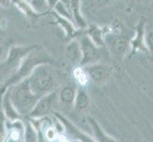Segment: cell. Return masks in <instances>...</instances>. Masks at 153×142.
Returning a JSON list of instances; mask_svg holds the SVG:
<instances>
[{
    "mask_svg": "<svg viewBox=\"0 0 153 142\" xmlns=\"http://www.w3.org/2000/svg\"><path fill=\"white\" fill-rule=\"evenodd\" d=\"M51 65L52 66H59L56 59L52 57L49 51H47L43 46H39L35 49L31 50L30 53L26 56L22 62L20 63L18 67L15 69L6 81L3 82L1 86L5 88H9L14 85H16L19 82L23 81L24 79L28 78L30 74L34 68L39 65Z\"/></svg>",
    "mask_w": 153,
    "mask_h": 142,
    "instance_id": "obj_1",
    "label": "cell"
},
{
    "mask_svg": "<svg viewBox=\"0 0 153 142\" xmlns=\"http://www.w3.org/2000/svg\"><path fill=\"white\" fill-rule=\"evenodd\" d=\"M9 91L10 101L13 103L15 109L23 118H26L35 106L40 96H37L31 91L27 78L9 87Z\"/></svg>",
    "mask_w": 153,
    "mask_h": 142,
    "instance_id": "obj_2",
    "label": "cell"
},
{
    "mask_svg": "<svg viewBox=\"0 0 153 142\" xmlns=\"http://www.w3.org/2000/svg\"><path fill=\"white\" fill-rule=\"evenodd\" d=\"M53 68L54 66L51 65H39L27 78L31 91L37 96L42 97L55 90V75Z\"/></svg>",
    "mask_w": 153,
    "mask_h": 142,
    "instance_id": "obj_3",
    "label": "cell"
},
{
    "mask_svg": "<svg viewBox=\"0 0 153 142\" xmlns=\"http://www.w3.org/2000/svg\"><path fill=\"white\" fill-rule=\"evenodd\" d=\"M40 45L33 44V45H14L12 46L8 50L6 59L3 62L2 66L4 69H10L13 72L16 69L22 60L27 56L31 50L35 49Z\"/></svg>",
    "mask_w": 153,
    "mask_h": 142,
    "instance_id": "obj_4",
    "label": "cell"
},
{
    "mask_svg": "<svg viewBox=\"0 0 153 142\" xmlns=\"http://www.w3.org/2000/svg\"><path fill=\"white\" fill-rule=\"evenodd\" d=\"M58 101V90L55 89L39 98L35 106L26 118H42L47 117L52 110Z\"/></svg>",
    "mask_w": 153,
    "mask_h": 142,
    "instance_id": "obj_5",
    "label": "cell"
},
{
    "mask_svg": "<svg viewBox=\"0 0 153 142\" xmlns=\"http://www.w3.org/2000/svg\"><path fill=\"white\" fill-rule=\"evenodd\" d=\"M79 44L82 50V60L80 65H87L92 63H97L100 60V51L97 46L93 44V42L84 33V35L78 38Z\"/></svg>",
    "mask_w": 153,
    "mask_h": 142,
    "instance_id": "obj_6",
    "label": "cell"
},
{
    "mask_svg": "<svg viewBox=\"0 0 153 142\" xmlns=\"http://www.w3.org/2000/svg\"><path fill=\"white\" fill-rule=\"evenodd\" d=\"M54 117L61 123L62 127L64 128V132L70 135L71 138L77 140L78 142H96L95 139L84 132L81 129H79L75 124H73L70 119H68L65 116L61 115L58 112H53Z\"/></svg>",
    "mask_w": 153,
    "mask_h": 142,
    "instance_id": "obj_7",
    "label": "cell"
},
{
    "mask_svg": "<svg viewBox=\"0 0 153 142\" xmlns=\"http://www.w3.org/2000/svg\"><path fill=\"white\" fill-rule=\"evenodd\" d=\"M84 69L86 70L87 74L89 78V81L93 82L96 85L105 83L111 75L112 68L108 65L102 63H92L87 65H83Z\"/></svg>",
    "mask_w": 153,
    "mask_h": 142,
    "instance_id": "obj_8",
    "label": "cell"
},
{
    "mask_svg": "<svg viewBox=\"0 0 153 142\" xmlns=\"http://www.w3.org/2000/svg\"><path fill=\"white\" fill-rule=\"evenodd\" d=\"M145 22L141 20L137 25L134 37L130 40V52L131 55L136 54H149L145 44Z\"/></svg>",
    "mask_w": 153,
    "mask_h": 142,
    "instance_id": "obj_9",
    "label": "cell"
},
{
    "mask_svg": "<svg viewBox=\"0 0 153 142\" xmlns=\"http://www.w3.org/2000/svg\"><path fill=\"white\" fill-rule=\"evenodd\" d=\"M68 8L72 16V21L79 30H84L88 27V22L84 17L81 10V0H60Z\"/></svg>",
    "mask_w": 153,
    "mask_h": 142,
    "instance_id": "obj_10",
    "label": "cell"
},
{
    "mask_svg": "<svg viewBox=\"0 0 153 142\" xmlns=\"http://www.w3.org/2000/svg\"><path fill=\"white\" fill-rule=\"evenodd\" d=\"M0 104H1V111L3 113V116L8 121H16V120L24 119L22 116L15 109L13 103L10 101L9 88L2 95Z\"/></svg>",
    "mask_w": 153,
    "mask_h": 142,
    "instance_id": "obj_11",
    "label": "cell"
},
{
    "mask_svg": "<svg viewBox=\"0 0 153 142\" xmlns=\"http://www.w3.org/2000/svg\"><path fill=\"white\" fill-rule=\"evenodd\" d=\"M49 14L51 15V17L53 18L54 23L63 30V32H64V34H65V36L67 38L72 39V38H75V36L77 37L79 31H80V30H79L75 27L74 23H73L71 20L60 16L59 14H57L56 13H54L52 10H50Z\"/></svg>",
    "mask_w": 153,
    "mask_h": 142,
    "instance_id": "obj_12",
    "label": "cell"
},
{
    "mask_svg": "<svg viewBox=\"0 0 153 142\" xmlns=\"http://www.w3.org/2000/svg\"><path fill=\"white\" fill-rule=\"evenodd\" d=\"M7 124V139L6 142H24L25 125L24 119L16 121H6Z\"/></svg>",
    "mask_w": 153,
    "mask_h": 142,
    "instance_id": "obj_13",
    "label": "cell"
},
{
    "mask_svg": "<svg viewBox=\"0 0 153 142\" xmlns=\"http://www.w3.org/2000/svg\"><path fill=\"white\" fill-rule=\"evenodd\" d=\"M84 32L91 39L93 44L98 47L105 46V28L97 24H88V27L84 29Z\"/></svg>",
    "mask_w": 153,
    "mask_h": 142,
    "instance_id": "obj_14",
    "label": "cell"
},
{
    "mask_svg": "<svg viewBox=\"0 0 153 142\" xmlns=\"http://www.w3.org/2000/svg\"><path fill=\"white\" fill-rule=\"evenodd\" d=\"M111 50L113 53L120 58H123L130 49V40L126 35L114 34V38L111 41Z\"/></svg>",
    "mask_w": 153,
    "mask_h": 142,
    "instance_id": "obj_15",
    "label": "cell"
},
{
    "mask_svg": "<svg viewBox=\"0 0 153 142\" xmlns=\"http://www.w3.org/2000/svg\"><path fill=\"white\" fill-rule=\"evenodd\" d=\"M65 53L68 60L74 65H80L82 60V50L79 44V41L76 38H72L67 44L65 47Z\"/></svg>",
    "mask_w": 153,
    "mask_h": 142,
    "instance_id": "obj_16",
    "label": "cell"
},
{
    "mask_svg": "<svg viewBox=\"0 0 153 142\" xmlns=\"http://www.w3.org/2000/svg\"><path fill=\"white\" fill-rule=\"evenodd\" d=\"M88 121L92 130L93 138L95 139L96 142H118L114 138H112V136H110L109 135L105 133L103 130V128L100 126V124L93 118L89 117L88 118Z\"/></svg>",
    "mask_w": 153,
    "mask_h": 142,
    "instance_id": "obj_17",
    "label": "cell"
},
{
    "mask_svg": "<svg viewBox=\"0 0 153 142\" xmlns=\"http://www.w3.org/2000/svg\"><path fill=\"white\" fill-rule=\"evenodd\" d=\"M76 90L71 85H64L58 90V99L64 104L73 105L76 96Z\"/></svg>",
    "mask_w": 153,
    "mask_h": 142,
    "instance_id": "obj_18",
    "label": "cell"
},
{
    "mask_svg": "<svg viewBox=\"0 0 153 142\" xmlns=\"http://www.w3.org/2000/svg\"><path fill=\"white\" fill-rule=\"evenodd\" d=\"M89 105V97L84 87H78L76 90V96L73 102V106L75 109L80 110H86Z\"/></svg>",
    "mask_w": 153,
    "mask_h": 142,
    "instance_id": "obj_19",
    "label": "cell"
},
{
    "mask_svg": "<svg viewBox=\"0 0 153 142\" xmlns=\"http://www.w3.org/2000/svg\"><path fill=\"white\" fill-rule=\"evenodd\" d=\"M71 75L72 78L74 79V82L79 85V87H86L88 85V82H91L86 70L80 65H75V67L72 69Z\"/></svg>",
    "mask_w": 153,
    "mask_h": 142,
    "instance_id": "obj_20",
    "label": "cell"
},
{
    "mask_svg": "<svg viewBox=\"0 0 153 142\" xmlns=\"http://www.w3.org/2000/svg\"><path fill=\"white\" fill-rule=\"evenodd\" d=\"M13 3L17 8V10H19L25 16L29 18H39L40 16H42V15L34 12L30 3L26 0H13Z\"/></svg>",
    "mask_w": 153,
    "mask_h": 142,
    "instance_id": "obj_21",
    "label": "cell"
},
{
    "mask_svg": "<svg viewBox=\"0 0 153 142\" xmlns=\"http://www.w3.org/2000/svg\"><path fill=\"white\" fill-rule=\"evenodd\" d=\"M24 142H39V133L29 119L24 120Z\"/></svg>",
    "mask_w": 153,
    "mask_h": 142,
    "instance_id": "obj_22",
    "label": "cell"
},
{
    "mask_svg": "<svg viewBox=\"0 0 153 142\" xmlns=\"http://www.w3.org/2000/svg\"><path fill=\"white\" fill-rule=\"evenodd\" d=\"M29 3L31 6V8L33 9L34 12L42 15V16L48 14L51 10L47 0H30Z\"/></svg>",
    "mask_w": 153,
    "mask_h": 142,
    "instance_id": "obj_23",
    "label": "cell"
},
{
    "mask_svg": "<svg viewBox=\"0 0 153 142\" xmlns=\"http://www.w3.org/2000/svg\"><path fill=\"white\" fill-rule=\"evenodd\" d=\"M52 10H53L54 13H56L57 14H59L60 16L65 17L67 19H70V20L72 21V16H71V13L70 12V10H68V8L66 6L65 4H63L60 0H59V2H58L53 7ZM72 22H73V21H72Z\"/></svg>",
    "mask_w": 153,
    "mask_h": 142,
    "instance_id": "obj_24",
    "label": "cell"
},
{
    "mask_svg": "<svg viewBox=\"0 0 153 142\" xmlns=\"http://www.w3.org/2000/svg\"><path fill=\"white\" fill-rule=\"evenodd\" d=\"M145 44L149 54L153 56V29H146L145 31Z\"/></svg>",
    "mask_w": 153,
    "mask_h": 142,
    "instance_id": "obj_25",
    "label": "cell"
},
{
    "mask_svg": "<svg viewBox=\"0 0 153 142\" xmlns=\"http://www.w3.org/2000/svg\"><path fill=\"white\" fill-rule=\"evenodd\" d=\"M12 4H13V0H0V7L3 9L10 8Z\"/></svg>",
    "mask_w": 153,
    "mask_h": 142,
    "instance_id": "obj_26",
    "label": "cell"
},
{
    "mask_svg": "<svg viewBox=\"0 0 153 142\" xmlns=\"http://www.w3.org/2000/svg\"><path fill=\"white\" fill-rule=\"evenodd\" d=\"M3 53H4V46L2 45H0V58L3 56Z\"/></svg>",
    "mask_w": 153,
    "mask_h": 142,
    "instance_id": "obj_27",
    "label": "cell"
},
{
    "mask_svg": "<svg viewBox=\"0 0 153 142\" xmlns=\"http://www.w3.org/2000/svg\"><path fill=\"white\" fill-rule=\"evenodd\" d=\"M103 3H109V2H112L114 0H102Z\"/></svg>",
    "mask_w": 153,
    "mask_h": 142,
    "instance_id": "obj_28",
    "label": "cell"
},
{
    "mask_svg": "<svg viewBox=\"0 0 153 142\" xmlns=\"http://www.w3.org/2000/svg\"><path fill=\"white\" fill-rule=\"evenodd\" d=\"M26 1H28V2H29V1H30V0H26Z\"/></svg>",
    "mask_w": 153,
    "mask_h": 142,
    "instance_id": "obj_29",
    "label": "cell"
},
{
    "mask_svg": "<svg viewBox=\"0 0 153 142\" xmlns=\"http://www.w3.org/2000/svg\"><path fill=\"white\" fill-rule=\"evenodd\" d=\"M4 142H6V141H4Z\"/></svg>",
    "mask_w": 153,
    "mask_h": 142,
    "instance_id": "obj_30",
    "label": "cell"
},
{
    "mask_svg": "<svg viewBox=\"0 0 153 142\" xmlns=\"http://www.w3.org/2000/svg\"></svg>",
    "mask_w": 153,
    "mask_h": 142,
    "instance_id": "obj_31",
    "label": "cell"
}]
</instances>
